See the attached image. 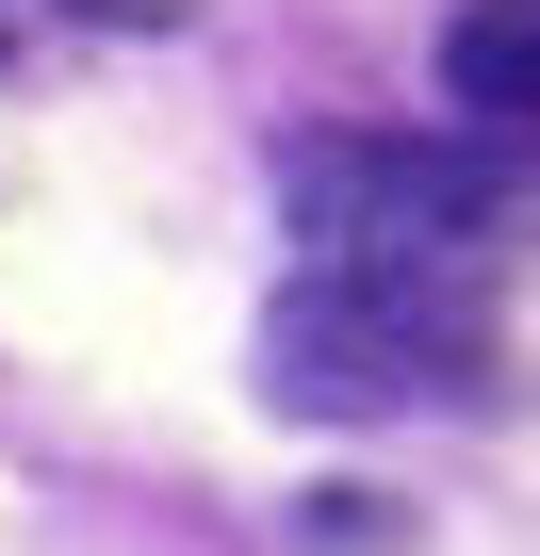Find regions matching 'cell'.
<instances>
[{"mask_svg": "<svg viewBox=\"0 0 540 556\" xmlns=\"http://www.w3.org/2000/svg\"><path fill=\"white\" fill-rule=\"evenodd\" d=\"M279 197L328 262H377V278H442L475 245H507L540 213V148H410V131H296L279 148Z\"/></svg>", "mask_w": 540, "mask_h": 556, "instance_id": "7a4b0ae2", "label": "cell"}, {"mask_svg": "<svg viewBox=\"0 0 540 556\" xmlns=\"http://www.w3.org/2000/svg\"><path fill=\"white\" fill-rule=\"evenodd\" d=\"M442 115L540 148V0H459L442 17Z\"/></svg>", "mask_w": 540, "mask_h": 556, "instance_id": "3957f363", "label": "cell"}, {"mask_svg": "<svg viewBox=\"0 0 540 556\" xmlns=\"http://www.w3.org/2000/svg\"><path fill=\"white\" fill-rule=\"evenodd\" d=\"M262 393L312 409V426H393V409H459L491 393V312L459 278H377V262H328L262 312Z\"/></svg>", "mask_w": 540, "mask_h": 556, "instance_id": "6da1fadb", "label": "cell"}]
</instances>
